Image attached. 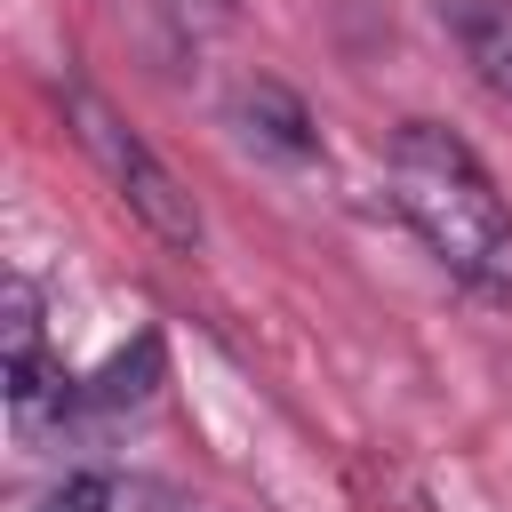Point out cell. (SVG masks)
Instances as JSON below:
<instances>
[{"instance_id": "8", "label": "cell", "mask_w": 512, "mask_h": 512, "mask_svg": "<svg viewBox=\"0 0 512 512\" xmlns=\"http://www.w3.org/2000/svg\"><path fill=\"white\" fill-rule=\"evenodd\" d=\"M192 512H208V504H192Z\"/></svg>"}, {"instance_id": "5", "label": "cell", "mask_w": 512, "mask_h": 512, "mask_svg": "<svg viewBox=\"0 0 512 512\" xmlns=\"http://www.w3.org/2000/svg\"><path fill=\"white\" fill-rule=\"evenodd\" d=\"M152 384H160V344H152V336H136V352H112V360L96 368V384H80V408L120 416V408L152 400Z\"/></svg>"}, {"instance_id": "3", "label": "cell", "mask_w": 512, "mask_h": 512, "mask_svg": "<svg viewBox=\"0 0 512 512\" xmlns=\"http://www.w3.org/2000/svg\"><path fill=\"white\" fill-rule=\"evenodd\" d=\"M440 24L472 64V80L496 104H512V0H440Z\"/></svg>"}, {"instance_id": "6", "label": "cell", "mask_w": 512, "mask_h": 512, "mask_svg": "<svg viewBox=\"0 0 512 512\" xmlns=\"http://www.w3.org/2000/svg\"><path fill=\"white\" fill-rule=\"evenodd\" d=\"M40 512H112V480H104V472H64V480L40 496Z\"/></svg>"}, {"instance_id": "4", "label": "cell", "mask_w": 512, "mask_h": 512, "mask_svg": "<svg viewBox=\"0 0 512 512\" xmlns=\"http://www.w3.org/2000/svg\"><path fill=\"white\" fill-rule=\"evenodd\" d=\"M232 120H240L248 144H264V152H280V160H312V152H320L304 104H296L280 80H240V88H232Z\"/></svg>"}, {"instance_id": "2", "label": "cell", "mask_w": 512, "mask_h": 512, "mask_svg": "<svg viewBox=\"0 0 512 512\" xmlns=\"http://www.w3.org/2000/svg\"><path fill=\"white\" fill-rule=\"evenodd\" d=\"M64 120H72V136L88 144V160L112 176V192L136 208V224H144L152 240H168V248L192 256V248H200V208H192V192L176 184V168H168V160H160V152H152V144H144L96 88H88V80L64 88Z\"/></svg>"}, {"instance_id": "1", "label": "cell", "mask_w": 512, "mask_h": 512, "mask_svg": "<svg viewBox=\"0 0 512 512\" xmlns=\"http://www.w3.org/2000/svg\"><path fill=\"white\" fill-rule=\"evenodd\" d=\"M384 168H392V208L416 224V240L480 296H512V208L472 160V144L432 120H408Z\"/></svg>"}, {"instance_id": "7", "label": "cell", "mask_w": 512, "mask_h": 512, "mask_svg": "<svg viewBox=\"0 0 512 512\" xmlns=\"http://www.w3.org/2000/svg\"><path fill=\"white\" fill-rule=\"evenodd\" d=\"M168 8H176L192 32H216V24H232V16H240V0H168Z\"/></svg>"}]
</instances>
